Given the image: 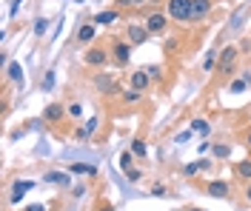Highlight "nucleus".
<instances>
[{
	"label": "nucleus",
	"instance_id": "4",
	"mask_svg": "<svg viewBox=\"0 0 251 211\" xmlns=\"http://www.w3.org/2000/svg\"><path fill=\"white\" fill-rule=\"evenodd\" d=\"M83 60H86V66L103 69V66L109 63V51L100 49V46H89V49H86V54H83Z\"/></svg>",
	"mask_w": 251,
	"mask_h": 211
},
{
	"label": "nucleus",
	"instance_id": "5",
	"mask_svg": "<svg viewBox=\"0 0 251 211\" xmlns=\"http://www.w3.org/2000/svg\"><path fill=\"white\" fill-rule=\"evenodd\" d=\"M205 194L214 197V200H226V197H231V183H226V180H208L205 183Z\"/></svg>",
	"mask_w": 251,
	"mask_h": 211
},
{
	"label": "nucleus",
	"instance_id": "40",
	"mask_svg": "<svg viewBox=\"0 0 251 211\" xmlns=\"http://www.w3.org/2000/svg\"><path fill=\"white\" fill-rule=\"evenodd\" d=\"M208 148H214L211 146V143H208V140H203V143H200V146H197V151H200V157H203L205 151H208Z\"/></svg>",
	"mask_w": 251,
	"mask_h": 211
},
{
	"label": "nucleus",
	"instance_id": "27",
	"mask_svg": "<svg viewBox=\"0 0 251 211\" xmlns=\"http://www.w3.org/2000/svg\"><path fill=\"white\" fill-rule=\"evenodd\" d=\"M211 151H214V157H217V160H226V157L231 154V148H228V143H217V146L211 148Z\"/></svg>",
	"mask_w": 251,
	"mask_h": 211
},
{
	"label": "nucleus",
	"instance_id": "3",
	"mask_svg": "<svg viewBox=\"0 0 251 211\" xmlns=\"http://www.w3.org/2000/svg\"><path fill=\"white\" fill-rule=\"evenodd\" d=\"M126 37H128L131 46H146V40L151 37V32L146 29V23H131V26L126 29Z\"/></svg>",
	"mask_w": 251,
	"mask_h": 211
},
{
	"label": "nucleus",
	"instance_id": "30",
	"mask_svg": "<svg viewBox=\"0 0 251 211\" xmlns=\"http://www.w3.org/2000/svg\"><path fill=\"white\" fill-rule=\"evenodd\" d=\"M143 69H146V71H149V77H151V80H160V77H163V69H160V66H143Z\"/></svg>",
	"mask_w": 251,
	"mask_h": 211
},
{
	"label": "nucleus",
	"instance_id": "26",
	"mask_svg": "<svg viewBox=\"0 0 251 211\" xmlns=\"http://www.w3.org/2000/svg\"><path fill=\"white\" fill-rule=\"evenodd\" d=\"M49 23H51L49 17H37V20H34V34H37V37H43V34L49 32Z\"/></svg>",
	"mask_w": 251,
	"mask_h": 211
},
{
	"label": "nucleus",
	"instance_id": "24",
	"mask_svg": "<svg viewBox=\"0 0 251 211\" xmlns=\"http://www.w3.org/2000/svg\"><path fill=\"white\" fill-rule=\"evenodd\" d=\"M249 77H246V74H243V77H240V80H234L231 83V86H228V92H231V94H243V92H246V89H249Z\"/></svg>",
	"mask_w": 251,
	"mask_h": 211
},
{
	"label": "nucleus",
	"instance_id": "33",
	"mask_svg": "<svg viewBox=\"0 0 251 211\" xmlns=\"http://www.w3.org/2000/svg\"><path fill=\"white\" fill-rule=\"evenodd\" d=\"M126 177H128V183H137L143 177V171L140 168H126Z\"/></svg>",
	"mask_w": 251,
	"mask_h": 211
},
{
	"label": "nucleus",
	"instance_id": "44",
	"mask_svg": "<svg viewBox=\"0 0 251 211\" xmlns=\"http://www.w3.org/2000/svg\"><path fill=\"white\" fill-rule=\"evenodd\" d=\"M246 200L251 203V183H246Z\"/></svg>",
	"mask_w": 251,
	"mask_h": 211
},
{
	"label": "nucleus",
	"instance_id": "34",
	"mask_svg": "<svg viewBox=\"0 0 251 211\" xmlns=\"http://www.w3.org/2000/svg\"><path fill=\"white\" fill-rule=\"evenodd\" d=\"M177 49H180V40H177V37H169V40H166V51H169V54H174Z\"/></svg>",
	"mask_w": 251,
	"mask_h": 211
},
{
	"label": "nucleus",
	"instance_id": "37",
	"mask_svg": "<svg viewBox=\"0 0 251 211\" xmlns=\"http://www.w3.org/2000/svg\"><path fill=\"white\" fill-rule=\"evenodd\" d=\"M75 137H77L80 143H86V140H92V134H89L86 129H77V131H75Z\"/></svg>",
	"mask_w": 251,
	"mask_h": 211
},
{
	"label": "nucleus",
	"instance_id": "1",
	"mask_svg": "<svg viewBox=\"0 0 251 211\" xmlns=\"http://www.w3.org/2000/svg\"><path fill=\"white\" fill-rule=\"evenodd\" d=\"M169 20L174 23H188L191 20V0H166Z\"/></svg>",
	"mask_w": 251,
	"mask_h": 211
},
{
	"label": "nucleus",
	"instance_id": "46",
	"mask_svg": "<svg viewBox=\"0 0 251 211\" xmlns=\"http://www.w3.org/2000/svg\"><path fill=\"white\" fill-rule=\"evenodd\" d=\"M75 3H86V0H75Z\"/></svg>",
	"mask_w": 251,
	"mask_h": 211
},
{
	"label": "nucleus",
	"instance_id": "45",
	"mask_svg": "<svg viewBox=\"0 0 251 211\" xmlns=\"http://www.w3.org/2000/svg\"><path fill=\"white\" fill-rule=\"evenodd\" d=\"M188 211H203V209H188Z\"/></svg>",
	"mask_w": 251,
	"mask_h": 211
},
{
	"label": "nucleus",
	"instance_id": "36",
	"mask_svg": "<svg viewBox=\"0 0 251 211\" xmlns=\"http://www.w3.org/2000/svg\"><path fill=\"white\" fill-rule=\"evenodd\" d=\"M120 168H131V151H126V154H120Z\"/></svg>",
	"mask_w": 251,
	"mask_h": 211
},
{
	"label": "nucleus",
	"instance_id": "19",
	"mask_svg": "<svg viewBox=\"0 0 251 211\" xmlns=\"http://www.w3.org/2000/svg\"><path fill=\"white\" fill-rule=\"evenodd\" d=\"M234 174L243 180V183H251V160H249V157H246V160H240L234 165Z\"/></svg>",
	"mask_w": 251,
	"mask_h": 211
},
{
	"label": "nucleus",
	"instance_id": "32",
	"mask_svg": "<svg viewBox=\"0 0 251 211\" xmlns=\"http://www.w3.org/2000/svg\"><path fill=\"white\" fill-rule=\"evenodd\" d=\"M188 140H191V129H188V131H180V134H174V143H177V146H183V143H188Z\"/></svg>",
	"mask_w": 251,
	"mask_h": 211
},
{
	"label": "nucleus",
	"instance_id": "23",
	"mask_svg": "<svg viewBox=\"0 0 251 211\" xmlns=\"http://www.w3.org/2000/svg\"><path fill=\"white\" fill-rule=\"evenodd\" d=\"M217 54H220V51L211 49V51L203 57V69H205V71H217Z\"/></svg>",
	"mask_w": 251,
	"mask_h": 211
},
{
	"label": "nucleus",
	"instance_id": "6",
	"mask_svg": "<svg viewBox=\"0 0 251 211\" xmlns=\"http://www.w3.org/2000/svg\"><path fill=\"white\" fill-rule=\"evenodd\" d=\"M94 89L100 94H120V86L114 80V74H97L94 77Z\"/></svg>",
	"mask_w": 251,
	"mask_h": 211
},
{
	"label": "nucleus",
	"instance_id": "15",
	"mask_svg": "<svg viewBox=\"0 0 251 211\" xmlns=\"http://www.w3.org/2000/svg\"><path fill=\"white\" fill-rule=\"evenodd\" d=\"M97 26H114L117 20H120V9H106V12H100V15L92 17Z\"/></svg>",
	"mask_w": 251,
	"mask_h": 211
},
{
	"label": "nucleus",
	"instance_id": "12",
	"mask_svg": "<svg viewBox=\"0 0 251 211\" xmlns=\"http://www.w3.org/2000/svg\"><path fill=\"white\" fill-rule=\"evenodd\" d=\"M249 9H251V3H243L234 15H231V20H228V32H240V29H243V23H246V17H249Z\"/></svg>",
	"mask_w": 251,
	"mask_h": 211
},
{
	"label": "nucleus",
	"instance_id": "18",
	"mask_svg": "<svg viewBox=\"0 0 251 211\" xmlns=\"http://www.w3.org/2000/svg\"><path fill=\"white\" fill-rule=\"evenodd\" d=\"M6 77L9 80H15L20 89H23V66H20V60H12V63L6 66Z\"/></svg>",
	"mask_w": 251,
	"mask_h": 211
},
{
	"label": "nucleus",
	"instance_id": "25",
	"mask_svg": "<svg viewBox=\"0 0 251 211\" xmlns=\"http://www.w3.org/2000/svg\"><path fill=\"white\" fill-rule=\"evenodd\" d=\"M54 80H57V74H54V69H49L46 74H43V80H40L43 92H51V89H54Z\"/></svg>",
	"mask_w": 251,
	"mask_h": 211
},
{
	"label": "nucleus",
	"instance_id": "17",
	"mask_svg": "<svg viewBox=\"0 0 251 211\" xmlns=\"http://www.w3.org/2000/svg\"><path fill=\"white\" fill-rule=\"evenodd\" d=\"M69 171L72 174H83V177H97V165H92V163H72Z\"/></svg>",
	"mask_w": 251,
	"mask_h": 211
},
{
	"label": "nucleus",
	"instance_id": "29",
	"mask_svg": "<svg viewBox=\"0 0 251 211\" xmlns=\"http://www.w3.org/2000/svg\"><path fill=\"white\" fill-rule=\"evenodd\" d=\"M97 126H100V117H97V114H92V117L86 120V126H83V129H86V131H89V134L94 137V131H97Z\"/></svg>",
	"mask_w": 251,
	"mask_h": 211
},
{
	"label": "nucleus",
	"instance_id": "11",
	"mask_svg": "<svg viewBox=\"0 0 251 211\" xmlns=\"http://www.w3.org/2000/svg\"><path fill=\"white\" fill-rule=\"evenodd\" d=\"M34 186H37L34 180H15V183H12V206H17V203L23 200V194L31 191Z\"/></svg>",
	"mask_w": 251,
	"mask_h": 211
},
{
	"label": "nucleus",
	"instance_id": "14",
	"mask_svg": "<svg viewBox=\"0 0 251 211\" xmlns=\"http://www.w3.org/2000/svg\"><path fill=\"white\" fill-rule=\"evenodd\" d=\"M149 83H151V77H149V71H146V69H134V71H131V89L146 92V89H149Z\"/></svg>",
	"mask_w": 251,
	"mask_h": 211
},
{
	"label": "nucleus",
	"instance_id": "31",
	"mask_svg": "<svg viewBox=\"0 0 251 211\" xmlns=\"http://www.w3.org/2000/svg\"><path fill=\"white\" fill-rule=\"evenodd\" d=\"M140 3H146V0H117V9H134Z\"/></svg>",
	"mask_w": 251,
	"mask_h": 211
},
{
	"label": "nucleus",
	"instance_id": "35",
	"mask_svg": "<svg viewBox=\"0 0 251 211\" xmlns=\"http://www.w3.org/2000/svg\"><path fill=\"white\" fill-rule=\"evenodd\" d=\"M69 117H75V120L83 117V106H80V103H72V106H69Z\"/></svg>",
	"mask_w": 251,
	"mask_h": 211
},
{
	"label": "nucleus",
	"instance_id": "2",
	"mask_svg": "<svg viewBox=\"0 0 251 211\" xmlns=\"http://www.w3.org/2000/svg\"><path fill=\"white\" fill-rule=\"evenodd\" d=\"M237 54H240L237 46H226V49L220 51V54H217V71H220V74H234Z\"/></svg>",
	"mask_w": 251,
	"mask_h": 211
},
{
	"label": "nucleus",
	"instance_id": "8",
	"mask_svg": "<svg viewBox=\"0 0 251 211\" xmlns=\"http://www.w3.org/2000/svg\"><path fill=\"white\" fill-rule=\"evenodd\" d=\"M94 34H97V23H89V20H83V23H80L77 26V34H75V37H77V43L80 46H89V43H92L94 40Z\"/></svg>",
	"mask_w": 251,
	"mask_h": 211
},
{
	"label": "nucleus",
	"instance_id": "28",
	"mask_svg": "<svg viewBox=\"0 0 251 211\" xmlns=\"http://www.w3.org/2000/svg\"><path fill=\"white\" fill-rule=\"evenodd\" d=\"M123 100L128 103V106H134V103H140V100H143V92L131 89V92H126V94H123Z\"/></svg>",
	"mask_w": 251,
	"mask_h": 211
},
{
	"label": "nucleus",
	"instance_id": "38",
	"mask_svg": "<svg viewBox=\"0 0 251 211\" xmlns=\"http://www.w3.org/2000/svg\"><path fill=\"white\" fill-rule=\"evenodd\" d=\"M20 6H23V0H15V3H12V9H9V17H15L17 12H20Z\"/></svg>",
	"mask_w": 251,
	"mask_h": 211
},
{
	"label": "nucleus",
	"instance_id": "9",
	"mask_svg": "<svg viewBox=\"0 0 251 211\" xmlns=\"http://www.w3.org/2000/svg\"><path fill=\"white\" fill-rule=\"evenodd\" d=\"M208 15H211V0H191V20L194 23H203Z\"/></svg>",
	"mask_w": 251,
	"mask_h": 211
},
{
	"label": "nucleus",
	"instance_id": "20",
	"mask_svg": "<svg viewBox=\"0 0 251 211\" xmlns=\"http://www.w3.org/2000/svg\"><path fill=\"white\" fill-rule=\"evenodd\" d=\"M205 168H211V160H197V163H188L186 168H183V174H186V177H194L197 171H205Z\"/></svg>",
	"mask_w": 251,
	"mask_h": 211
},
{
	"label": "nucleus",
	"instance_id": "10",
	"mask_svg": "<svg viewBox=\"0 0 251 211\" xmlns=\"http://www.w3.org/2000/svg\"><path fill=\"white\" fill-rule=\"evenodd\" d=\"M66 114H69V109H66L63 103H49L46 109H43V120H46V123H60Z\"/></svg>",
	"mask_w": 251,
	"mask_h": 211
},
{
	"label": "nucleus",
	"instance_id": "21",
	"mask_svg": "<svg viewBox=\"0 0 251 211\" xmlns=\"http://www.w3.org/2000/svg\"><path fill=\"white\" fill-rule=\"evenodd\" d=\"M191 131H197V134H211V126H208V120H203V117H194L191 120Z\"/></svg>",
	"mask_w": 251,
	"mask_h": 211
},
{
	"label": "nucleus",
	"instance_id": "41",
	"mask_svg": "<svg viewBox=\"0 0 251 211\" xmlns=\"http://www.w3.org/2000/svg\"><path fill=\"white\" fill-rule=\"evenodd\" d=\"M151 194H154V197H163V194H166V186H151Z\"/></svg>",
	"mask_w": 251,
	"mask_h": 211
},
{
	"label": "nucleus",
	"instance_id": "22",
	"mask_svg": "<svg viewBox=\"0 0 251 211\" xmlns=\"http://www.w3.org/2000/svg\"><path fill=\"white\" fill-rule=\"evenodd\" d=\"M128 151H131L134 157H146V154H149V148H146V143H143L140 137H134V140H131V146H128Z\"/></svg>",
	"mask_w": 251,
	"mask_h": 211
},
{
	"label": "nucleus",
	"instance_id": "16",
	"mask_svg": "<svg viewBox=\"0 0 251 211\" xmlns=\"http://www.w3.org/2000/svg\"><path fill=\"white\" fill-rule=\"evenodd\" d=\"M43 183H51V186H69V183H72V171H46V174H43Z\"/></svg>",
	"mask_w": 251,
	"mask_h": 211
},
{
	"label": "nucleus",
	"instance_id": "39",
	"mask_svg": "<svg viewBox=\"0 0 251 211\" xmlns=\"http://www.w3.org/2000/svg\"><path fill=\"white\" fill-rule=\"evenodd\" d=\"M26 211H49L43 203H31V206H26Z\"/></svg>",
	"mask_w": 251,
	"mask_h": 211
},
{
	"label": "nucleus",
	"instance_id": "43",
	"mask_svg": "<svg viewBox=\"0 0 251 211\" xmlns=\"http://www.w3.org/2000/svg\"><path fill=\"white\" fill-rule=\"evenodd\" d=\"M243 143H246V148H251V129L243 134Z\"/></svg>",
	"mask_w": 251,
	"mask_h": 211
},
{
	"label": "nucleus",
	"instance_id": "7",
	"mask_svg": "<svg viewBox=\"0 0 251 211\" xmlns=\"http://www.w3.org/2000/svg\"><path fill=\"white\" fill-rule=\"evenodd\" d=\"M166 26H169V15H163V12H151V15L146 17V29L151 34H163Z\"/></svg>",
	"mask_w": 251,
	"mask_h": 211
},
{
	"label": "nucleus",
	"instance_id": "42",
	"mask_svg": "<svg viewBox=\"0 0 251 211\" xmlns=\"http://www.w3.org/2000/svg\"><path fill=\"white\" fill-rule=\"evenodd\" d=\"M97 211H114V206H111V203H106V200H103V203L97 206Z\"/></svg>",
	"mask_w": 251,
	"mask_h": 211
},
{
	"label": "nucleus",
	"instance_id": "13",
	"mask_svg": "<svg viewBox=\"0 0 251 211\" xmlns=\"http://www.w3.org/2000/svg\"><path fill=\"white\" fill-rule=\"evenodd\" d=\"M111 51H114V60L120 66H126L128 57H131V43H128V40H117V43L111 46Z\"/></svg>",
	"mask_w": 251,
	"mask_h": 211
}]
</instances>
